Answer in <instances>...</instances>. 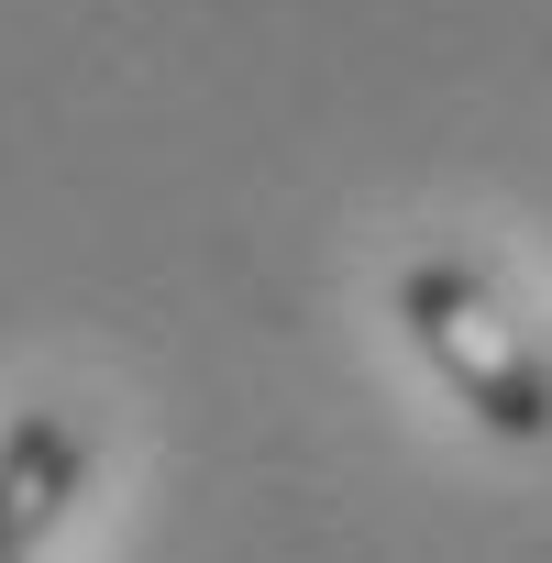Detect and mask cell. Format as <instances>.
<instances>
[{"mask_svg": "<svg viewBox=\"0 0 552 563\" xmlns=\"http://www.w3.org/2000/svg\"><path fill=\"white\" fill-rule=\"evenodd\" d=\"M100 442L67 420V409H23L12 431H0V563H34L56 541V519L78 508Z\"/></svg>", "mask_w": 552, "mask_h": 563, "instance_id": "7a4b0ae2", "label": "cell"}, {"mask_svg": "<svg viewBox=\"0 0 552 563\" xmlns=\"http://www.w3.org/2000/svg\"><path fill=\"white\" fill-rule=\"evenodd\" d=\"M398 321H409V343L431 354V376H442L486 431H508V442H541V431H552V365L530 354V332L497 310V288H486L475 265L420 254V265L398 276Z\"/></svg>", "mask_w": 552, "mask_h": 563, "instance_id": "6da1fadb", "label": "cell"}]
</instances>
